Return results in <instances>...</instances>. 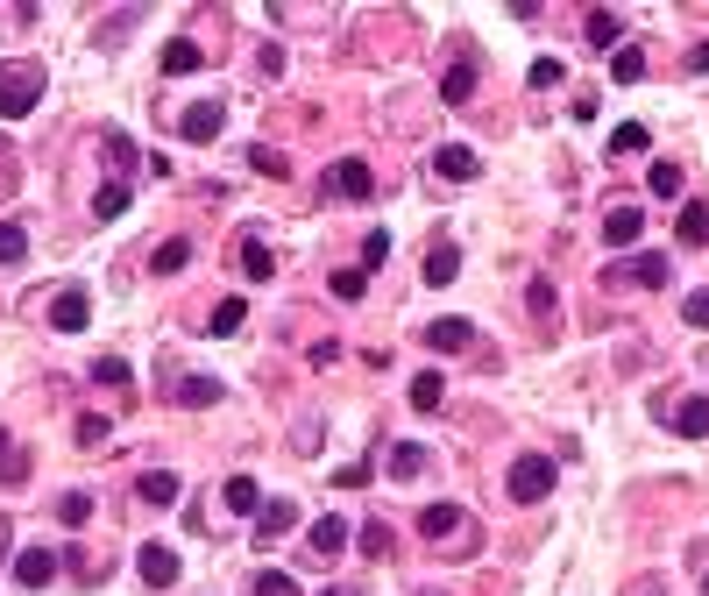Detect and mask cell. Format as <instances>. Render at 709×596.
Returning <instances> with one entry per match:
<instances>
[{
    "label": "cell",
    "instance_id": "obj_23",
    "mask_svg": "<svg viewBox=\"0 0 709 596\" xmlns=\"http://www.w3.org/2000/svg\"><path fill=\"white\" fill-rule=\"evenodd\" d=\"M121 213H128V185H121V178H107V185L93 192V220H121Z\"/></svg>",
    "mask_w": 709,
    "mask_h": 596
},
{
    "label": "cell",
    "instance_id": "obj_33",
    "mask_svg": "<svg viewBox=\"0 0 709 596\" xmlns=\"http://www.w3.org/2000/svg\"><path fill=\"white\" fill-rule=\"evenodd\" d=\"M639 149H646V128H639V121H624V128L610 135V157H639Z\"/></svg>",
    "mask_w": 709,
    "mask_h": 596
},
{
    "label": "cell",
    "instance_id": "obj_9",
    "mask_svg": "<svg viewBox=\"0 0 709 596\" xmlns=\"http://www.w3.org/2000/svg\"><path fill=\"white\" fill-rule=\"evenodd\" d=\"M433 171H440L447 185H468V178L483 171V157H476V149H461V142H447V149H433Z\"/></svg>",
    "mask_w": 709,
    "mask_h": 596
},
{
    "label": "cell",
    "instance_id": "obj_46",
    "mask_svg": "<svg viewBox=\"0 0 709 596\" xmlns=\"http://www.w3.org/2000/svg\"><path fill=\"white\" fill-rule=\"evenodd\" d=\"M383 256H390V235H383V228H369V242H362V263H383Z\"/></svg>",
    "mask_w": 709,
    "mask_h": 596
},
{
    "label": "cell",
    "instance_id": "obj_50",
    "mask_svg": "<svg viewBox=\"0 0 709 596\" xmlns=\"http://www.w3.org/2000/svg\"><path fill=\"white\" fill-rule=\"evenodd\" d=\"M426 596H440V589H426Z\"/></svg>",
    "mask_w": 709,
    "mask_h": 596
},
{
    "label": "cell",
    "instance_id": "obj_42",
    "mask_svg": "<svg viewBox=\"0 0 709 596\" xmlns=\"http://www.w3.org/2000/svg\"><path fill=\"white\" fill-rule=\"evenodd\" d=\"M107 164H114V171H135V142H121V135H107Z\"/></svg>",
    "mask_w": 709,
    "mask_h": 596
},
{
    "label": "cell",
    "instance_id": "obj_30",
    "mask_svg": "<svg viewBox=\"0 0 709 596\" xmlns=\"http://www.w3.org/2000/svg\"><path fill=\"white\" fill-rule=\"evenodd\" d=\"M164 71H171V79L199 71V43H164Z\"/></svg>",
    "mask_w": 709,
    "mask_h": 596
},
{
    "label": "cell",
    "instance_id": "obj_4",
    "mask_svg": "<svg viewBox=\"0 0 709 596\" xmlns=\"http://www.w3.org/2000/svg\"><path fill=\"white\" fill-rule=\"evenodd\" d=\"M639 228H646V206L610 199V213H603V242H610V249H632V242H639Z\"/></svg>",
    "mask_w": 709,
    "mask_h": 596
},
{
    "label": "cell",
    "instance_id": "obj_8",
    "mask_svg": "<svg viewBox=\"0 0 709 596\" xmlns=\"http://www.w3.org/2000/svg\"><path fill=\"white\" fill-rule=\"evenodd\" d=\"M234 270H242L249 284H270V277H277V256H270L256 235H242V242H234Z\"/></svg>",
    "mask_w": 709,
    "mask_h": 596
},
{
    "label": "cell",
    "instance_id": "obj_45",
    "mask_svg": "<svg viewBox=\"0 0 709 596\" xmlns=\"http://www.w3.org/2000/svg\"><path fill=\"white\" fill-rule=\"evenodd\" d=\"M525 298H532L539 313H554V284H546V277H532V284H525Z\"/></svg>",
    "mask_w": 709,
    "mask_h": 596
},
{
    "label": "cell",
    "instance_id": "obj_19",
    "mask_svg": "<svg viewBox=\"0 0 709 596\" xmlns=\"http://www.w3.org/2000/svg\"><path fill=\"white\" fill-rule=\"evenodd\" d=\"M468 93H476V64H447L440 100H447V107H468Z\"/></svg>",
    "mask_w": 709,
    "mask_h": 596
},
{
    "label": "cell",
    "instance_id": "obj_49",
    "mask_svg": "<svg viewBox=\"0 0 709 596\" xmlns=\"http://www.w3.org/2000/svg\"><path fill=\"white\" fill-rule=\"evenodd\" d=\"M327 596H355V589H327Z\"/></svg>",
    "mask_w": 709,
    "mask_h": 596
},
{
    "label": "cell",
    "instance_id": "obj_38",
    "mask_svg": "<svg viewBox=\"0 0 709 596\" xmlns=\"http://www.w3.org/2000/svg\"><path fill=\"white\" fill-rule=\"evenodd\" d=\"M57 518H64V526H86V518H93V497H78V490H71V497L57 504Z\"/></svg>",
    "mask_w": 709,
    "mask_h": 596
},
{
    "label": "cell",
    "instance_id": "obj_40",
    "mask_svg": "<svg viewBox=\"0 0 709 596\" xmlns=\"http://www.w3.org/2000/svg\"><path fill=\"white\" fill-rule=\"evenodd\" d=\"M107 433H114V426H107L100 412H86V419H78V440H86V447H107Z\"/></svg>",
    "mask_w": 709,
    "mask_h": 596
},
{
    "label": "cell",
    "instance_id": "obj_12",
    "mask_svg": "<svg viewBox=\"0 0 709 596\" xmlns=\"http://www.w3.org/2000/svg\"><path fill=\"white\" fill-rule=\"evenodd\" d=\"M632 277H639L646 291H660V284H667V256H653V249H646L639 263H617V270H610V284H632Z\"/></svg>",
    "mask_w": 709,
    "mask_h": 596
},
{
    "label": "cell",
    "instance_id": "obj_14",
    "mask_svg": "<svg viewBox=\"0 0 709 596\" xmlns=\"http://www.w3.org/2000/svg\"><path fill=\"white\" fill-rule=\"evenodd\" d=\"M220 398H227L220 377H178L171 384V405H220Z\"/></svg>",
    "mask_w": 709,
    "mask_h": 596
},
{
    "label": "cell",
    "instance_id": "obj_7",
    "mask_svg": "<svg viewBox=\"0 0 709 596\" xmlns=\"http://www.w3.org/2000/svg\"><path fill=\"white\" fill-rule=\"evenodd\" d=\"M291 526H298V504H291V497H263V511H256V540L270 547V540H284Z\"/></svg>",
    "mask_w": 709,
    "mask_h": 596
},
{
    "label": "cell",
    "instance_id": "obj_11",
    "mask_svg": "<svg viewBox=\"0 0 709 596\" xmlns=\"http://www.w3.org/2000/svg\"><path fill=\"white\" fill-rule=\"evenodd\" d=\"M50 575H57V554H50V547H22V554H15V582H22V589H43Z\"/></svg>",
    "mask_w": 709,
    "mask_h": 596
},
{
    "label": "cell",
    "instance_id": "obj_51",
    "mask_svg": "<svg viewBox=\"0 0 709 596\" xmlns=\"http://www.w3.org/2000/svg\"><path fill=\"white\" fill-rule=\"evenodd\" d=\"M702 589H709V582H702Z\"/></svg>",
    "mask_w": 709,
    "mask_h": 596
},
{
    "label": "cell",
    "instance_id": "obj_43",
    "mask_svg": "<svg viewBox=\"0 0 709 596\" xmlns=\"http://www.w3.org/2000/svg\"><path fill=\"white\" fill-rule=\"evenodd\" d=\"M249 164H256V171H263V178H284V171H291V164H284V157H277V149H249Z\"/></svg>",
    "mask_w": 709,
    "mask_h": 596
},
{
    "label": "cell",
    "instance_id": "obj_13",
    "mask_svg": "<svg viewBox=\"0 0 709 596\" xmlns=\"http://www.w3.org/2000/svg\"><path fill=\"white\" fill-rule=\"evenodd\" d=\"M426 341H433L440 355H461L468 341H476V327H468V320H454V313H447V320H426Z\"/></svg>",
    "mask_w": 709,
    "mask_h": 596
},
{
    "label": "cell",
    "instance_id": "obj_47",
    "mask_svg": "<svg viewBox=\"0 0 709 596\" xmlns=\"http://www.w3.org/2000/svg\"><path fill=\"white\" fill-rule=\"evenodd\" d=\"M0 476H22V455L8 447V426H0Z\"/></svg>",
    "mask_w": 709,
    "mask_h": 596
},
{
    "label": "cell",
    "instance_id": "obj_17",
    "mask_svg": "<svg viewBox=\"0 0 709 596\" xmlns=\"http://www.w3.org/2000/svg\"><path fill=\"white\" fill-rule=\"evenodd\" d=\"M582 29H589V43H596V50H610V57L624 50V22H617L610 8H589V22H582Z\"/></svg>",
    "mask_w": 709,
    "mask_h": 596
},
{
    "label": "cell",
    "instance_id": "obj_36",
    "mask_svg": "<svg viewBox=\"0 0 709 596\" xmlns=\"http://www.w3.org/2000/svg\"><path fill=\"white\" fill-rule=\"evenodd\" d=\"M256 596H298V582H291L284 568H263V575H256Z\"/></svg>",
    "mask_w": 709,
    "mask_h": 596
},
{
    "label": "cell",
    "instance_id": "obj_26",
    "mask_svg": "<svg viewBox=\"0 0 709 596\" xmlns=\"http://www.w3.org/2000/svg\"><path fill=\"white\" fill-rule=\"evenodd\" d=\"M681 242H688V249H702V242H709V206H695V199L681 206Z\"/></svg>",
    "mask_w": 709,
    "mask_h": 596
},
{
    "label": "cell",
    "instance_id": "obj_3",
    "mask_svg": "<svg viewBox=\"0 0 709 596\" xmlns=\"http://www.w3.org/2000/svg\"><path fill=\"white\" fill-rule=\"evenodd\" d=\"M86 320H93V291H86V284H64V291L50 298V327H57V334H78Z\"/></svg>",
    "mask_w": 709,
    "mask_h": 596
},
{
    "label": "cell",
    "instance_id": "obj_18",
    "mask_svg": "<svg viewBox=\"0 0 709 596\" xmlns=\"http://www.w3.org/2000/svg\"><path fill=\"white\" fill-rule=\"evenodd\" d=\"M419 533H426V540H454V533H461V504H426V511H419Z\"/></svg>",
    "mask_w": 709,
    "mask_h": 596
},
{
    "label": "cell",
    "instance_id": "obj_2",
    "mask_svg": "<svg viewBox=\"0 0 709 596\" xmlns=\"http://www.w3.org/2000/svg\"><path fill=\"white\" fill-rule=\"evenodd\" d=\"M511 497L518 504H546V497H554V462H546V455H518L511 462Z\"/></svg>",
    "mask_w": 709,
    "mask_h": 596
},
{
    "label": "cell",
    "instance_id": "obj_15",
    "mask_svg": "<svg viewBox=\"0 0 709 596\" xmlns=\"http://www.w3.org/2000/svg\"><path fill=\"white\" fill-rule=\"evenodd\" d=\"M220 497H227V511H234V518H256V511H263V483H256V476H227V490H220Z\"/></svg>",
    "mask_w": 709,
    "mask_h": 596
},
{
    "label": "cell",
    "instance_id": "obj_1",
    "mask_svg": "<svg viewBox=\"0 0 709 596\" xmlns=\"http://www.w3.org/2000/svg\"><path fill=\"white\" fill-rule=\"evenodd\" d=\"M36 100H43V64H36V57H22V64L0 71V121L36 114Z\"/></svg>",
    "mask_w": 709,
    "mask_h": 596
},
{
    "label": "cell",
    "instance_id": "obj_44",
    "mask_svg": "<svg viewBox=\"0 0 709 596\" xmlns=\"http://www.w3.org/2000/svg\"><path fill=\"white\" fill-rule=\"evenodd\" d=\"M561 79H568L561 57H539V64H532V86H561Z\"/></svg>",
    "mask_w": 709,
    "mask_h": 596
},
{
    "label": "cell",
    "instance_id": "obj_35",
    "mask_svg": "<svg viewBox=\"0 0 709 596\" xmlns=\"http://www.w3.org/2000/svg\"><path fill=\"white\" fill-rule=\"evenodd\" d=\"M362 291H369V270H334V298H348V306H355Z\"/></svg>",
    "mask_w": 709,
    "mask_h": 596
},
{
    "label": "cell",
    "instance_id": "obj_29",
    "mask_svg": "<svg viewBox=\"0 0 709 596\" xmlns=\"http://www.w3.org/2000/svg\"><path fill=\"white\" fill-rule=\"evenodd\" d=\"M29 256V235H22V220H0V263H22Z\"/></svg>",
    "mask_w": 709,
    "mask_h": 596
},
{
    "label": "cell",
    "instance_id": "obj_34",
    "mask_svg": "<svg viewBox=\"0 0 709 596\" xmlns=\"http://www.w3.org/2000/svg\"><path fill=\"white\" fill-rule=\"evenodd\" d=\"M646 185H653V199H674V192H681V164H653Z\"/></svg>",
    "mask_w": 709,
    "mask_h": 596
},
{
    "label": "cell",
    "instance_id": "obj_10",
    "mask_svg": "<svg viewBox=\"0 0 709 596\" xmlns=\"http://www.w3.org/2000/svg\"><path fill=\"white\" fill-rule=\"evenodd\" d=\"M220 128H227V107L220 100H192L185 107V142H213Z\"/></svg>",
    "mask_w": 709,
    "mask_h": 596
},
{
    "label": "cell",
    "instance_id": "obj_25",
    "mask_svg": "<svg viewBox=\"0 0 709 596\" xmlns=\"http://www.w3.org/2000/svg\"><path fill=\"white\" fill-rule=\"evenodd\" d=\"M242 320H249V306H242V298H227V306H213V320H206V334H242Z\"/></svg>",
    "mask_w": 709,
    "mask_h": 596
},
{
    "label": "cell",
    "instance_id": "obj_39",
    "mask_svg": "<svg viewBox=\"0 0 709 596\" xmlns=\"http://www.w3.org/2000/svg\"><path fill=\"white\" fill-rule=\"evenodd\" d=\"M15 185H22V164H15V149H8V142H0V199H8Z\"/></svg>",
    "mask_w": 709,
    "mask_h": 596
},
{
    "label": "cell",
    "instance_id": "obj_48",
    "mask_svg": "<svg viewBox=\"0 0 709 596\" xmlns=\"http://www.w3.org/2000/svg\"><path fill=\"white\" fill-rule=\"evenodd\" d=\"M688 71H709V43H695V50H688Z\"/></svg>",
    "mask_w": 709,
    "mask_h": 596
},
{
    "label": "cell",
    "instance_id": "obj_28",
    "mask_svg": "<svg viewBox=\"0 0 709 596\" xmlns=\"http://www.w3.org/2000/svg\"><path fill=\"white\" fill-rule=\"evenodd\" d=\"M419 469H426V455H419L412 440H398V447H390V476H398V483H412Z\"/></svg>",
    "mask_w": 709,
    "mask_h": 596
},
{
    "label": "cell",
    "instance_id": "obj_20",
    "mask_svg": "<svg viewBox=\"0 0 709 596\" xmlns=\"http://www.w3.org/2000/svg\"><path fill=\"white\" fill-rule=\"evenodd\" d=\"M461 277V249L454 242H433V256H426V284H454Z\"/></svg>",
    "mask_w": 709,
    "mask_h": 596
},
{
    "label": "cell",
    "instance_id": "obj_37",
    "mask_svg": "<svg viewBox=\"0 0 709 596\" xmlns=\"http://www.w3.org/2000/svg\"><path fill=\"white\" fill-rule=\"evenodd\" d=\"M681 320H688L695 334H709V291H688V306H681Z\"/></svg>",
    "mask_w": 709,
    "mask_h": 596
},
{
    "label": "cell",
    "instance_id": "obj_22",
    "mask_svg": "<svg viewBox=\"0 0 709 596\" xmlns=\"http://www.w3.org/2000/svg\"><path fill=\"white\" fill-rule=\"evenodd\" d=\"M135 490H142V504H178V490H185V483H178L171 469H149Z\"/></svg>",
    "mask_w": 709,
    "mask_h": 596
},
{
    "label": "cell",
    "instance_id": "obj_6",
    "mask_svg": "<svg viewBox=\"0 0 709 596\" xmlns=\"http://www.w3.org/2000/svg\"><path fill=\"white\" fill-rule=\"evenodd\" d=\"M327 192H334V199H369V192H376V178H369V164H362V157H341V164L327 171Z\"/></svg>",
    "mask_w": 709,
    "mask_h": 596
},
{
    "label": "cell",
    "instance_id": "obj_27",
    "mask_svg": "<svg viewBox=\"0 0 709 596\" xmlns=\"http://www.w3.org/2000/svg\"><path fill=\"white\" fill-rule=\"evenodd\" d=\"M412 412H440V369H419L412 377Z\"/></svg>",
    "mask_w": 709,
    "mask_h": 596
},
{
    "label": "cell",
    "instance_id": "obj_31",
    "mask_svg": "<svg viewBox=\"0 0 709 596\" xmlns=\"http://www.w3.org/2000/svg\"><path fill=\"white\" fill-rule=\"evenodd\" d=\"M86 377H93V384H107V391H121V384H128V362H121V355H100Z\"/></svg>",
    "mask_w": 709,
    "mask_h": 596
},
{
    "label": "cell",
    "instance_id": "obj_24",
    "mask_svg": "<svg viewBox=\"0 0 709 596\" xmlns=\"http://www.w3.org/2000/svg\"><path fill=\"white\" fill-rule=\"evenodd\" d=\"M610 79H617V86H639V79H646V50H632V43H624V50L610 57Z\"/></svg>",
    "mask_w": 709,
    "mask_h": 596
},
{
    "label": "cell",
    "instance_id": "obj_5",
    "mask_svg": "<svg viewBox=\"0 0 709 596\" xmlns=\"http://www.w3.org/2000/svg\"><path fill=\"white\" fill-rule=\"evenodd\" d=\"M135 568H142V582H149V589H171V582H178V547L149 540V547L135 554Z\"/></svg>",
    "mask_w": 709,
    "mask_h": 596
},
{
    "label": "cell",
    "instance_id": "obj_16",
    "mask_svg": "<svg viewBox=\"0 0 709 596\" xmlns=\"http://www.w3.org/2000/svg\"><path fill=\"white\" fill-rule=\"evenodd\" d=\"M305 540H312V554H320V561H334V554L348 547V518H312Z\"/></svg>",
    "mask_w": 709,
    "mask_h": 596
},
{
    "label": "cell",
    "instance_id": "obj_32",
    "mask_svg": "<svg viewBox=\"0 0 709 596\" xmlns=\"http://www.w3.org/2000/svg\"><path fill=\"white\" fill-rule=\"evenodd\" d=\"M185 263H192V249H185V242H164V249L149 256V270H164V277H178Z\"/></svg>",
    "mask_w": 709,
    "mask_h": 596
},
{
    "label": "cell",
    "instance_id": "obj_41",
    "mask_svg": "<svg viewBox=\"0 0 709 596\" xmlns=\"http://www.w3.org/2000/svg\"><path fill=\"white\" fill-rule=\"evenodd\" d=\"M362 554L383 561V554H390V526H362Z\"/></svg>",
    "mask_w": 709,
    "mask_h": 596
},
{
    "label": "cell",
    "instance_id": "obj_21",
    "mask_svg": "<svg viewBox=\"0 0 709 596\" xmlns=\"http://www.w3.org/2000/svg\"><path fill=\"white\" fill-rule=\"evenodd\" d=\"M674 433L702 440V433H709V398H681V405H674Z\"/></svg>",
    "mask_w": 709,
    "mask_h": 596
}]
</instances>
